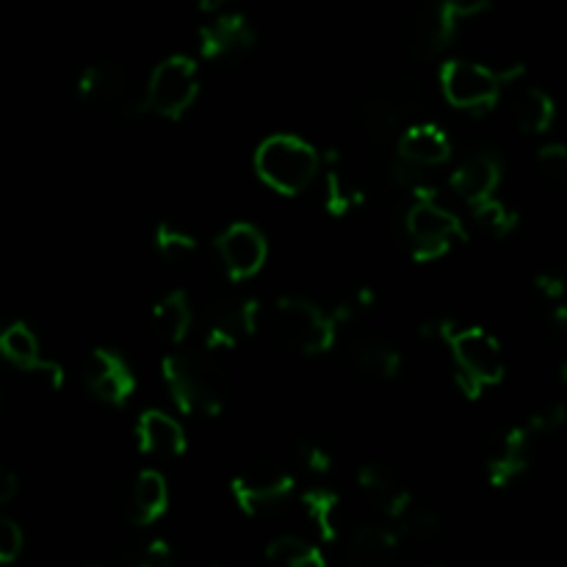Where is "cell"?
I'll return each instance as SVG.
<instances>
[{
	"mask_svg": "<svg viewBox=\"0 0 567 567\" xmlns=\"http://www.w3.org/2000/svg\"><path fill=\"white\" fill-rule=\"evenodd\" d=\"M83 382L97 402L109 408H125L136 393V374L127 360L114 349H92L83 360Z\"/></svg>",
	"mask_w": 567,
	"mask_h": 567,
	"instance_id": "obj_14",
	"label": "cell"
},
{
	"mask_svg": "<svg viewBox=\"0 0 567 567\" xmlns=\"http://www.w3.org/2000/svg\"><path fill=\"white\" fill-rule=\"evenodd\" d=\"M399 158L415 169H435L452 158V138L430 122H410L396 136Z\"/></svg>",
	"mask_w": 567,
	"mask_h": 567,
	"instance_id": "obj_20",
	"label": "cell"
},
{
	"mask_svg": "<svg viewBox=\"0 0 567 567\" xmlns=\"http://www.w3.org/2000/svg\"><path fill=\"white\" fill-rule=\"evenodd\" d=\"M199 6V11H219L227 0H194Z\"/></svg>",
	"mask_w": 567,
	"mask_h": 567,
	"instance_id": "obj_40",
	"label": "cell"
},
{
	"mask_svg": "<svg viewBox=\"0 0 567 567\" xmlns=\"http://www.w3.org/2000/svg\"><path fill=\"white\" fill-rule=\"evenodd\" d=\"M537 169L548 181L563 183L567 177V150L563 144H546V147L537 150Z\"/></svg>",
	"mask_w": 567,
	"mask_h": 567,
	"instance_id": "obj_34",
	"label": "cell"
},
{
	"mask_svg": "<svg viewBox=\"0 0 567 567\" xmlns=\"http://www.w3.org/2000/svg\"><path fill=\"white\" fill-rule=\"evenodd\" d=\"M424 336L437 338L452 352L454 380L468 399L504 380L502 343L485 327H460L452 319H435L424 327Z\"/></svg>",
	"mask_w": 567,
	"mask_h": 567,
	"instance_id": "obj_1",
	"label": "cell"
},
{
	"mask_svg": "<svg viewBox=\"0 0 567 567\" xmlns=\"http://www.w3.org/2000/svg\"><path fill=\"white\" fill-rule=\"evenodd\" d=\"M443 535L441 515L432 509H415L410 507L408 513L399 518V543H410V546H430Z\"/></svg>",
	"mask_w": 567,
	"mask_h": 567,
	"instance_id": "obj_31",
	"label": "cell"
},
{
	"mask_svg": "<svg viewBox=\"0 0 567 567\" xmlns=\"http://www.w3.org/2000/svg\"><path fill=\"white\" fill-rule=\"evenodd\" d=\"M504 177V161L493 150H474L465 155L452 172V188L468 205L491 199L498 192Z\"/></svg>",
	"mask_w": 567,
	"mask_h": 567,
	"instance_id": "obj_19",
	"label": "cell"
},
{
	"mask_svg": "<svg viewBox=\"0 0 567 567\" xmlns=\"http://www.w3.org/2000/svg\"><path fill=\"white\" fill-rule=\"evenodd\" d=\"M266 565L269 567H327L324 557L308 540L293 535H282L266 548Z\"/></svg>",
	"mask_w": 567,
	"mask_h": 567,
	"instance_id": "obj_29",
	"label": "cell"
},
{
	"mask_svg": "<svg viewBox=\"0 0 567 567\" xmlns=\"http://www.w3.org/2000/svg\"><path fill=\"white\" fill-rule=\"evenodd\" d=\"M302 513L310 529L324 543H336L343 532V504L341 496L327 487H310L302 493Z\"/></svg>",
	"mask_w": 567,
	"mask_h": 567,
	"instance_id": "obj_27",
	"label": "cell"
},
{
	"mask_svg": "<svg viewBox=\"0 0 567 567\" xmlns=\"http://www.w3.org/2000/svg\"><path fill=\"white\" fill-rule=\"evenodd\" d=\"M524 66L496 72L485 64L465 59H449L441 64V92L449 105L460 111H491L502 97V89L524 75Z\"/></svg>",
	"mask_w": 567,
	"mask_h": 567,
	"instance_id": "obj_7",
	"label": "cell"
},
{
	"mask_svg": "<svg viewBox=\"0 0 567 567\" xmlns=\"http://www.w3.org/2000/svg\"><path fill=\"white\" fill-rule=\"evenodd\" d=\"M404 233L410 238V252L419 264L443 258L446 252H452L454 244L468 238L460 216L443 208L437 199H413L404 214Z\"/></svg>",
	"mask_w": 567,
	"mask_h": 567,
	"instance_id": "obj_9",
	"label": "cell"
},
{
	"mask_svg": "<svg viewBox=\"0 0 567 567\" xmlns=\"http://www.w3.org/2000/svg\"><path fill=\"white\" fill-rule=\"evenodd\" d=\"M153 247L166 264H186L197 255V238L177 221H158L153 233Z\"/></svg>",
	"mask_w": 567,
	"mask_h": 567,
	"instance_id": "obj_30",
	"label": "cell"
},
{
	"mask_svg": "<svg viewBox=\"0 0 567 567\" xmlns=\"http://www.w3.org/2000/svg\"><path fill=\"white\" fill-rule=\"evenodd\" d=\"M216 255L230 280L241 282L258 275L269 258V244L266 236L249 221H236L216 238Z\"/></svg>",
	"mask_w": 567,
	"mask_h": 567,
	"instance_id": "obj_15",
	"label": "cell"
},
{
	"mask_svg": "<svg viewBox=\"0 0 567 567\" xmlns=\"http://www.w3.org/2000/svg\"><path fill=\"white\" fill-rule=\"evenodd\" d=\"M471 208H474V219L480 221L482 230L491 233L493 238H507L518 227V214L509 205L498 203L496 197L482 199V203L471 205Z\"/></svg>",
	"mask_w": 567,
	"mask_h": 567,
	"instance_id": "obj_32",
	"label": "cell"
},
{
	"mask_svg": "<svg viewBox=\"0 0 567 567\" xmlns=\"http://www.w3.org/2000/svg\"><path fill=\"white\" fill-rule=\"evenodd\" d=\"M81 567H103V565H81Z\"/></svg>",
	"mask_w": 567,
	"mask_h": 567,
	"instance_id": "obj_42",
	"label": "cell"
},
{
	"mask_svg": "<svg viewBox=\"0 0 567 567\" xmlns=\"http://www.w3.org/2000/svg\"><path fill=\"white\" fill-rule=\"evenodd\" d=\"M122 567H175V554L166 540H147L138 543L131 554L125 557Z\"/></svg>",
	"mask_w": 567,
	"mask_h": 567,
	"instance_id": "obj_33",
	"label": "cell"
},
{
	"mask_svg": "<svg viewBox=\"0 0 567 567\" xmlns=\"http://www.w3.org/2000/svg\"><path fill=\"white\" fill-rule=\"evenodd\" d=\"M199 97V70L188 55H169L150 75L144 100L164 120H183Z\"/></svg>",
	"mask_w": 567,
	"mask_h": 567,
	"instance_id": "obj_10",
	"label": "cell"
},
{
	"mask_svg": "<svg viewBox=\"0 0 567 567\" xmlns=\"http://www.w3.org/2000/svg\"><path fill=\"white\" fill-rule=\"evenodd\" d=\"M319 166L321 158L313 144L291 133H275L264 138L255 153V172L260 181L286 197L305 192L319 175Z\"/></svg>",
	"mask_w": 567,
	"mask_h": 567,
	"instance_id": "obj_5",
	"label": "cell"
},
{
	"mask_svg": "<svg viewBox=\"0 0 567 567\" xmlns=\"http://www.w3.org/2000/svg\"><path fill=\"white\" fill-rule=\"evenodd\" d=\"M565 415H567L565 404L554 402V404H546V408L537 410V413L526 421V426H529V430L540 437V435H548V432H557L559 426L565 424Z\"/></svg>",
	"mask_w": 567,
	"mask_h": 567,
	"instance_id": "obj_37",
	"label": "cell"
},
{
	"mask_svg": "<svg viewBox=\"0 0 567 567\" xmlns=\"http://www.w3.org/2000/svg\"><path fill=\"white\" fill-rule=\"evenodd\" d=\"M161 377L172 402L186 415H216L227 404V382L219 365L199 352H175L161 360Z\"/></svg>",
	"mask_w": 567,
	"mask_h": 567,
	"instance_id": "obj_2",
	"label": "cell"
},
{
	"mask_svg": "<svg viewBox=\"0 0 567 567\" xmlns=\"http://www.w3.org/2000/svg\"><path fill=\"white\" fill-rule=\"evenodd\" d=\"M260 302L252 297L219 299L205 316V349L208 352H225V349L241 347L247 338L258 332Z\"/></svg>",
	"mask_w": 567,
	"mask_h": 567,
	"instance_id": "obj_12",
	"label": "cell"
},
{
	"mask_svg": "<svg viewBox=\"0 0 567 567\" xmlns=\"http://www.w3.org/2000/svg\"><path fill=\"white\" fill-rule=\"evenodd\" d=\"M513 120L524 133H546L554 125L557 105L543 89L520 86L513 94Z\"/></svg>",
	"mask_w": 567,
	"mask_h": 567,
	"instance_id": "obj_28",
	"label": "cell"
},
{
	"mask_svg": "<svg viewBox=\"0 0 567 567\" xmlns=\"http://www.w3.org/2000/svg\"><path fill=\"white\" fill-rule=\"evenodd\" d=\"M78 97L94 111L114 116H136L147 111L144 89L127 66L116 61H94L78 78Z\"/></svg>",
	"mask_w": 567,
	"mask_h": 567,
	"instance_id": "obj_8",
	"label": "cell"
},
{
	"mask_svg": "<svg viewBox=\"0 0 567 567\" xmlns=\"http://www.w3.org/2000/svg\"><path fill=\"white\" fill-rule=\"evenodd\" d=\"M537 293H540L546 302H551L554 308H563V299H565V277L563 275H554V271H546L535 280Z\"/></svg>",
	"mask_w": 567,
	"mask_h": 567,
	"instance_id": "obj_38",
	"label": "cell"
},
{
	"mask_svg": "<svg viewBox=\"0 0 567 567\" xmlns=\"http://www.w3.org/2000/svg\"><path fill=\"white\" fill-rule=\"evenodd\" d=\"M421 109V89L413 78L391 75L369 83L354 105V120L363 136L371 142H388L396 138L415 111Z\"/></svg>",
	"mask_w": 567,
	"mask_h": 567,
	"instance_id": "obj_3",
	"label": "cell"
},
{
	"mask_svg": "<svg viewBox=\"0 0 567 567\" xmlns=\"http://www.w3.org/2000/svg\"><path fill=\"white\" fill-rule=\"evenodd\" d=\"M169 509V487L158 471H142L127 496V520L133 526H153Z\"/></svg>",
	"mask_w": 567,
	"mask_h": 567,
	"instance_id": "obj_24",
	"label": "cell"
},
{
	"mask_svg": "<svg viewBox=\"0 0 567 567\" xmlns=\"http://www.w3.org/2000/svg\"><path fill=\"white\" fill-rule=\"evenodd\" d=\"M293 485L297 482L286 465L275 463V460H255L233 476L230 491L238 509L249 518H258V515L282 507L291 498Z\"/></svg>",
	"mask_w": 567,
	"mask_h": 567,
	"instance_id": "obj_11",
	"label": "cell"
},
{
	"mask_svg": "<svg viewBox=\"0 0 567 567\" xmlns=\"http://www.w3.org/2000/svg\"><path fill=\"white\" fill-rule=\"evenodd\" d=\"M269 327L277 341L299 354L330 352L338 341V321L330 310H321L310 299L282 297L269 313Z\"/></svg>",
	"mask_w": 567,
	"mask_h": 567,
	"instance_id": "obj_6",
	"label": "cell"
},
{
	"mask_svg": "<svg viewBox=\"0 0 567 567\" xmlns=\"http://www.w3.org/2000/svg\"><path fill=\"white\" fill-rule=\"evenodd\" d=\"M0 358L9 360L17 369L28 371V374L42 377L55 391L64 385V369L53 363V360L42 358L39 338L33 336V330L25 321H9V324L0 327Z\"/></svg>",
	"mask_w": 567,
	"mask_h": 567,
	"instance_id": "obj_16",
	"label": "cell"
},
{
	"mask_svg": "<svg viewBox=\"0 0 567 567\" xmlns=\"http://www.w3.org/2000/svg\"><path fill=\"white\" fill-rule=\"evenodd\" d=\"M136 446L150 457H183L188 449L186 432L164 410H144L136 421Z\"/></svg>",
	"mask_w": 567,
	"mask_h": 567,
	"instance_id": "obj_21",
	"label": "cell"
},
{
	"mask_svg": "<svg viewBox=\"0 0 567 567\" xmlns=\"http://www.w3.org/2000/svg\"><path fill=\"white\" fill-rule=\"evenodd\" d=\"M491 6L493 0H424L404 22V50L413 59H435L454 42L463 22L485 14Z\"/></svg>",
	"mask_w": 567,
	"mask_h": 567,
	"instance_id": "obj_4",
	"label": "cell"
},
{
	"mask_svg": "<svg viewBox=\"0 0 567 567\" xmlns=\"http://www.w3.org/2000/svg\"><path fill=\"white\" fill-rule=\"evenodd\" d=\"M17 491H20L17 474L11 468H6V465H0V504L11 502L17 496Z\"/></svg>",
	"mask_w": 567,
	"mask_h": 567,
	"instance_id": "obj_39",
	"label": "cell"
},
{
	"mask_svg": "<svg viewBox=\"0 0 567 567\" xmlns=\"http://www.w3.org/2000/svg\"><path fill=\"white\" fill-rule=\"evenodd\" d=\"M358 487L365 496V502L382 513L385 518H402L410 507H413V491L404 482V476L399 471H393L391 465H360L358 471Z\"/></svg>",
	"mask_w": 567,
	"mask_h": 567,
	"instance_id": "obj_18",
	"label": "cell"
},
{
	"mask_svg": "<svg viewBox=\"0 0 567 567\" xmlns=\"http://www.w3.org/2000/svg\"><path fill=\"white\" fill-rule=\"evenodd\" d=\"M0 404H3V388H0Z\"/></svg>",
	"mask_w": 567,
	"mask_h": 567,
	"instance_id": "obj_41",
	"label": "cell"
},
{
	"mask_svg": "<svg viewBox=\"0 0 567 567\" xmlns=\"http://www.w3.org/2000/svg\"><path fill=\"white\" fill-rule=\"evenodd\" d=\"M349 358L354 369L363 371L365 377L380 382H391L402 374L404 358L391 341L380 336H360L349 343Z\"/></svg>",
	"mask_w": 567,
	"mask_h": 567,
	"instance_id": "obj_23",
	"label": "cell"
},
{
	"mask_svg": "<svg viewBox=\"0 0 567 567\" xmlns=\"http://www.w3.org/2000/svg\"><path fill=\"white\" fill-rule=\"evenodd\" d=\"M396 532L385 526H360L347 543V567H393L399 557Z\"/></svg>",
	"mask_w": 567,
	"mask_h": 567,
	"instance_id": "obj_22",
	"label": "cell"
},
{
	"mask_svg": "<svg viewBox=\"0 0 567 567\" xmlns=\"http://www.w3.org/2000/svg\"><path fill=\"white\" fill-rule=\"evenodd\" d=\"M365 194L363 188L358 186L352 175L343 169L341 155L336 150L327 153V169H324V210L336 219H343V216L354 214V210L363 205Z\"/></svg>",
	"mask_w": 567,
	"mask_h": 567,
	"instance_id": "obj_26",
	"label": "cell"
},
{
	"mask_svg": "<svg viewBox=\"0 0 567 567\" xmlns=\"http://www.w3.org/2000/svg\"><path fill=\"white\" fill-rule=\"evenodd\" d=\"M150 324H153V332L158 336V341L169 343V347H181L194 327V310L188 293H164V297L153 305V310H150Z\"/></svg>",
	"mask_w": 567,
	"mask_h": 567,
	"instance_id": "obj_25",
	"label": "cell"
},
{
	"mask_svg": "<svg viewBox=\"0 0 567 567\" xmlns=\"http://www.w3.org/2000/svg\"><path fill=\"white\" fill-rule=\"evenodd\" d=\"M537 435L526 424L498 432L485 452V474L493 487H509L529 471Z\"/></svg>",
	"mask_w": 567,
	"mask_h": 567,
	"instance_id": "obj_13",
	"label": "cell"
},
{
	"mask_svg": "<svg viewBox=\"0 0 567 567\" xmlns=\"http://www.w3.org/2000/svg\"><path fill=\"white\" fill-rule=\"evenodd\" d=\"M255 25L244 14H219L205 22L197 33V50L208 61H230L252 50Z\"/></svg>",
	"mask_w": 567,
	"mask_h": 567,
	"instance_id": "obj_17",
	"label": "cell"
},
{
	"mask_svg": "<svg viewBox=\"0 0 567 567\" xmlns=\"http://www.w3.org/2000/svg\"><path fill=\"white\" fill-rule=\"evenodd\" d=\"M297 457L299 463L305 465V471H310L313 476H327L332 471V465H336V460H332V454L327 452L321 443L316 441H302L297 446Z\"/></svg>",
	"mask_w": 567,
	"mask_h": 567,
	"instance_id": "obj_35",
	"label": "cell"
},
{
	"mask_svg": "<svg viewBox=\"0 0 567 567\" xmlns=\"http://www.w3.org/2000/svg\"><path fill=\"white\" fill-rule=\"evenodd\" d=\"M22 546H25V535H22L20 524L0 515V565H11L20 559Z\"/></svg>",
	"mask_w": 567,
	"mask_h": 567,
	"instance_id": "obj_36",
	"label": "cell"
}]
</instances>
